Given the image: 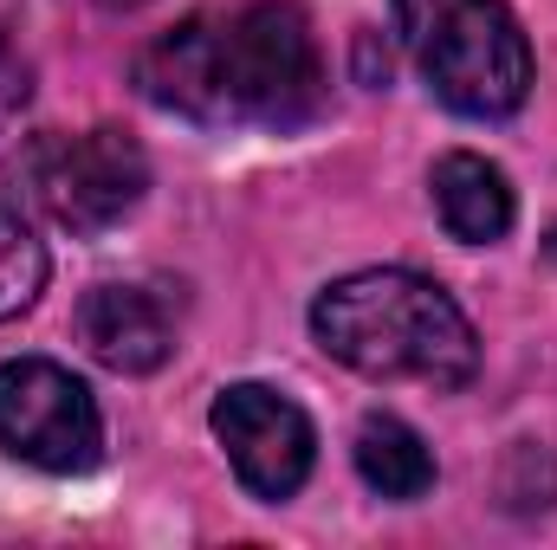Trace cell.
<instances>
[{"instance_id": "cell-1", "label": "cell", "mask_w": 557, "mask_h": 550, "mask_svg": "<svg viewBox=\"0 0 557 550\" xmlns=\"http://www.w3.org/2000/svg\"><path fill=\"white\" fill-rule=\"evenodd\" d=\"M137 85L188 124L292 130L324 104V52L298 0L201 7L137 52Z\"/></svg>"}, {"instance_id": "cell-2", "label": "cell", "mask_w": 557, "mask_h": 550, "mask_svg": "<svg viewBox=\"0 0 557 550\" xmlns=\"http://www.w3.org/2000/svg\"><path fill=\"white\" fill-rule=\"evenodd\" d=\"M311 337L324 357L370 383H428L460 389L480 370V337L467 311L409 266H370L318 291Z\"/></svg>"}, {"instance_id": "cell-3", "label": "cell", "mask_w": 557, "mask_h": 550, "mask_svg": "<svg viewBox=\"0 0 557 550\" xmlns=\"http://www.w3.org/2000/svg\"><path fill=\"white\" fill-rule=\"evenodd\" d=\"M403 46L460 117H512L532 91V46L506 0H396Z\"/></svg>"}, {"instance_id": "cell-4", "label": "cell", "mask_w": 557, "mask_h": 550, "mask_svg": "<svg viewBox=\"0 0 557 550\" xmlns=\"http://www.w3.org/2000/svg\"><path fill=\"white\" fill-rule=\"evenodd\" d=\"M13 182H20L26 208H39L52 227H65V234L85 240V234L117 227V221L143 201L149 162H143L137 137H124L117 124L78 130V137L39 130V137L20 149Z\"/></svg>"}, {"instance_id": "cell-5", "label": "cell", "mask_w": 557, "mask_h": 550, "mask_svg": "<svg viewBox=\"0 0 557 550\" xmlns=\"http://www.w3.org/2000/svg\"><path fill=\"white\" fill-rule=\"evenodd\" d=\"M0 453L39 473H91L104 453V414L91 389L46 357L0 363Z\"/></svg>"}, {"instance_id": "cell-6", "label": "cell", "mask_w": 557, "mask_h": 550, "mask_svg": "<svg viewBox=\"0 0 557 550\" xmlns=\"http://www.w3.org/2000/svg\"><path fill=\"white\" fill-rule=\"evenodd\" d=\"M214 440L227 447V466L234 479L253 492V499H292L305 479H311V460H318V427L311 414L298 409L292 396H278L267 383H234L214 396Z\"/></svg>"}, {"instance_id": "cell-7", "label": "cell", "mask_w": 557, "mask_h": 550, "mask_svg": "<svg viewBox=\"0 0 557 550\" xmlns=\"http://www.w3.org/2000/svg\"><path fill=\"white\" fill-rule=\"evenodd\" d=\"M78 337L104 370L149 376L175 350V317L149 285H91L78 304Z\"/></svg>"}, {"instance_id": "cell-8", "label": "cell", "mask_w": 557, "mask_h": 550, "mask_svg": "<svg viewBox=\"0 0 557 550\" xmlns=\"http://www.w3.org/2000/svg\"><path fill=\"white\" fill-rule=\"evenodd\" d=\"M434 208H441V227L454 240H467V247L506 240L512 214H519L506 168L486 162V155H473V149H454V155L434 162Z\"/></svg>"}, {"instance_id": "cell-9", "label": "cell", "mask_w": 557, "mask_h": 550, "mask_svg": "<svg viewBox=\"0 0 557 550\" xmlns=\"http://www.w3.org/2000/svg\"><path fill=\"white\" fill-rule=\"evenodd\" d=\"M357 473H363L370 492L409 505V499H421V492L434 486V453H428V440H421L409 421L370 414V421L357 427Z\"/></svg>"}, {"instance_id": "cell-10", "label": "cell", "mask_w": 557, "mask_h": 550, "mask_svg": "<svg viewBox=\"0 0 557 550\" xmlns=\"http://www.w3.org/2000/svg\"><path fill=\"white\" fill-rule=\"evenodd\" d=\"M46 273H52V260H46V240H39V234H33L20 214H7V208H0V324L39 304Z\"/></svg>"}, {"instance_id": "cell-11", "label": "cell", "mask_w": 557, "mask_h": 550, "mask_svg": "<svg viewBox=\"0 0 557 550\" xmlns=\"http://www.w3.org/2000/svg\"><path fill=\"white\" fill-rule=\"evenodd\" d=\"M104 7H137V0H104Z\"/></svg>"}]
</instances>
